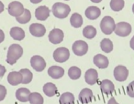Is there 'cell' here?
<instances>
[{"mask_svg":"<svg viewBox=\"0 0 134 104\" xmlns=\"http://www.w3.org/2000/svg\"><path fill=\"white\" fill-rule=\"evenodd\" d=\"M114 32L119 37H127L131 32V26L127 22H119L116 24Z\"/></svg>","mask_w":134,"mask_h":104,"instance_id":"5","label":"cell"},{"mask_svg":"<svg viewBox=\"0 0 134 104\" xmlns=\"http://www.w3.org/2000/svg\"><path fill=\"white\" fill-rule=\"evenodd\" d=\"M73 51L76 56H84L88 51V45L83 40H77L73 44Z\"/></svg>","mask_w":134,"mask_h":104,"instance_id":"7","label":"cell"},{"mask_svg":"<svg viewBox=\"0 0 134 104\" xmlns=\"http://www.w3.org/2000/svg\"><path fill=\"white\" fill-rule=\"evenodd\" d=\"M68 76L72 80H78L81 77V69L77 67H71L68 70Z\"/></svg>","mask_w":134,"mask_h":104,"instance_id":"31","label":"cell"},{"mask_svg":"<svg viewBox=\"0 0 134 104\" xmlns=\"http://www.w3.org/2000/svg\"><path fill=\"white\" fill-rule=\"evenodd\" d=\"M4 39H5V34H4V32H3V30L0 29V43L3 42Z\"/></svg>","mask_w":134,"mask_h":104,"instance_id":"35","label":"cell"},{"mask_svg":"<svg viewBox=\"0 0 134 104\" xmlns=\"http://www.w3.org/2000/svg\"><path fill=\"white\" fill-rule=\"evenodd\" d=\"M94 64L99 69H106L108 66V60L104 55L97 54L94 57Z\"/></svg>","mask_w":134,"mask_h":104,"instance_id":"18","label":"cell"},{"mask_svg":"<svg viewBox=\"0 0 134 104\" xmlns=\"http://www.w3.org/2000/svg\"><path fill=\"white\" fill-rule=\"evenodd\" d=\"M7 96V89L5 86L0 85V101L3 100Z\"/></svg>","mask_w":134,"mask_h":104,"instance_id":"33","label":"cell"},{"mask_svg":"<svg viewBox=\"0 0 134 104\" xmlns=\"http://www.w3.org/2000/svg\"><path fill=\"white\" fill-rule=\"evenodd\" d=\"M49 16H50V9H49L47 6H39L38 8H36L35 17L38 20L43 21L48 18Z\"/></svg>","mask_w":134,"mask_h":104,"instance_id":"15","label":"cell"},{"mask_svg":"<svg viewBox=\"0 0 134 104\" xmlns=\"http://www.w3.org/2000/svg\"><path fill=\"white\" fill-rule=\"evenodd\" d=\"M19 72L22 75V83L23 84H29L32 80L33 74L32 72L28 69H22Z\"/></svg>","mask_w":134,"mask_h":104,"instance_id":"26","label":"cell"},{"mask_svg":"<svg viewBox=\"0 0 134 104\" xmlns=\"http://www.w3.org/2000/svg\"><path fill=\"white\" fill-rule=\"evenodd\" d=\"M90 1H92V2H94V3H100L102 0H90Z\"/></svg>","mask_w":134,"mask_h":104,"instance_id":"40","label":"cell"},{"mask_svg":"<svg viewBox=\"0 0 134 104\" xmlns=\"http://www.w3.org/2000/svg\"><path fill=\"white\" fill-rule=\"evenodd\" d=\"M63 39V32L59 28H54L49 34V40L52 44H59Z\"/></svg>","mask_w":134,"mask_h":104,"instance_id":"10","label":"cell"},{"mask_svg":"<svg viewBox=\"0 0 134 104\" xmlns=\"http://www.w3.org/2000/svg\"><path fill=\"white\" fill-rule=\"evenodd\" d=\"M110 8L113 11H120L124 8V0H111Z\"/></svg>","mask_w":134,"mask_h":104,"instance_id":"30","label":"cell"},{"mask_svg":"<svg viewBox=\"0 0 134 104\" xmlns=\"http://www.w3.org/2000/svg\"><path fill=\"white\" fill-rule=\"evenodd\" d=\"M116 24L111 17H105L100 22V28L106 35H110L115 30Z\"/></svg>","mask_w":134,"mask_h":104,"instance_id":"3","label":"cell"},{"mask_svg":"<svg viewBox=\"0 0 134 104\" xmlns=\"http://www.w3.org/2000/svg\"><path fill=\"white\" fill-rule=\"evenodd\" d=\"M70 57V52L66 48H59L57 49H55L53 53V58L56 62L59 63H63L65 62Z\"/></svg>","mask_w":134,"mask_h":104,"instance_id":"4","label":"cell"},{"mask_svg":"<svg viewBox=\"0 0 134 104\" xmlns=\"http://www.w3.org/2000/svg\"><path fill=\"white\" fill-rule=\"evenodd\" d=\"M97 79H98V73L96 69H90L85 74V80L86 82L89 85H94V84L97 83Z\"/></svg>","mask_w":134,"mask_h":104,"instance_id":"13","label":"cell"},{"mask_svg":"<svg viewBox=\"0 0 134 104\" xmlns=\"http://www.w3.org/2000/svg\"><path fill=\"white\" fill-rule=\"evenodd\" d=\"M100 48L102 49V51L109 53L113 49V43L110 39L108 38H104L103 40H101L100 42Z\"/></svg>","mask_w":134,"mask_h":104,"instance_id":"25","label":"cell"},{"mask_svg":"<svg viewBox=\"0 0 134 104\" xmlns=\"http://www.w3.org/2000/svg\"><path fill=\"white\" fill-rule=\"evenodd\" d=\"M30 91L26 88H20L16 92V98L21 102H27L30 100Z\"/></svg>","mask_w":134,"mask_h":104,"instance_id":"19","label":"cell"},{"mask_svg":"<svg viewBox=\"0 0 134 104\" xmlns=\"http://www.w3.org/2000/svg\"><path fill=\"white\" fill-rule=\"evenodd\" d=\"M86 16L88 19L95 20V19L98 18L100 16V9L97 6H89L86 10Z\"/></svg>","mask_w":134,"mask_h":104,"instance_id":"20","label":"cell"},{"mask_svg":"<svg viewBox=\"0 0 134 104\" xmlns=\"http://www.w3.org/2000/svg\"><path fill=\"white\" fill-rule=\"evenodd\" d=\"M24 9L25 8H23V5L19 1H13V2L9 3L8 6V13L15 17H19L24 12Z\"/></svg>","mask_w":134,"mask_h":104,"instance_id":"6","label":"cell"},{"mask_svg":"<svg viewBox=\"0 0 134 104\" xmlns=\"http://www.w3.org/2000/svg\"><path fill=\"white\" fill-rule=\"evenodd\" d=\"M100 89L103 93L108 95V94H111L115 90V86H114L113 82L111 80H104L100 82Z\"/></svg>","mask_w":134,"mask_h":104,"instance_id":"16","label":"cell"},{"mask_svg":"<svg viewBox=\"0 0 134 104\" xmlns=\"http://www.w3.org/2000/svg\"><path fill=\"white\" fill-rule=\"evenodd\" d=\"M8 81L10 85L16 86L22 83V75L19 71H11L8 74Z\"/></svg>","mask_w":134,"mask_h":104,"instance_id":"12","label":"cell"},{"mask_svg":"<svg viewBox=\"0 0 134 104\" xmlns=\"http://www.w3.org/2000/svg\"><path fill=\"white\" fill-rule=\"evenodd\" d=\"M127 93L130 97L134 98V81H131L127 86Z\"/></svg>","mask_w":134,"mask_h":104,"instance_id":"32","label":"cell"},{"mask_svg":"<svg viewBox=\"0 0 134 104\" xmlns=\"http://www.w3.org/2000/svg\"><path fill=\"white\" fill-rule=\"evenodd\" d=\"M29 101L30 104H43V98L40 93L31 92L30 95Z\"/></svg>","mask_w":134,"mask_h":104,"instance_id":"29","label":"cell"},{"mask_svg":"<svg viewBox=\"0 0 134 104\" xmlns=\"http://www.w3.org/2000/svg\"><path fill=\"white\" fill-rule=\"evenodd\" d=\"M10 36L12 37V38L20 41L25 37V32L21 28L14 27V28H12L11 30H10Z\"/></svg>","mask_w":134,"mask_h":104,"instance_id":"21","label":"cell"},{"mask_svg":"<svg viewBox=\"0 0 134 104\" xmlns=\"http://www.w3.org/2000/svg\"><path fill=\"white\" fill-rule=\"evenodd\" d=\"M4 9H5V6H4V4H3L1 1H0V13L1 12H3L4 11Z\"/></svg>","mask_w":134,"mask_h":104,"instance_id":"38","label":"cell"},{"mask_svg":"<svg viewBox=\"0 0 134 104\" xmlns=\"http://www.w3.org/2000/svg\"><path fill=\"white\" fill-rule=\"evenodd\" d=\"M5 73H6V68L4 66L0 65V78H2Z\"/></svg>","mask_w":134,"mask_h":104,"instance_id":"34","label":"cell"},{"mask_svg":"<svg viewBox=\"0 0 134 104\" xmlns=\"http://www.w3.org/2000/svg\"><path fill=\"white\" fill-rule=\"evenodd\" d=\"M71 8L68 5L63 4V3H55L52 6V14L55 16L57 18L63 19L65 18L67 16L69 15Z\"/></svg>","mask_w":134,"mask_h":104,"instance_id":"2","label":"cell"},{"mask_svg":"<svg viewBox=\"0 0 134 104\" xmlns=\"http://www.w3.org/2000/svg\"><path fill=\"white\" fill-rule=\"evenodd\" d=\"M23 55V48L20 45L12 44L8 48V56H7V62L10 65H14L17 60Z\"/></svg>","mask_w":134,"mask_h":104,"instance_id":"1","label":"cell"},{"mask_svg":"<svg viewBox=\"0 0 134 104\" xmlns=\"http://www.w3.org/2000/svg\"><path fill=\"white\" fill-rule=\"evenodd\" d=\"M30 64L31 67L35 69L36 71H42L44 70L45 67H46V62L43 58H41V56H33L30 58Z\"/></svg>","mask_w":134,"mask_h":104,"instance_id":"9","label":"cell"},{"mask_svg":"<svg viewBox=\"0 0 134 104\" xmlns=\"http://www.w3.org/2000/svg\"><path fill=\"white\" fill-rule=\"evenodd\" d=\"M93 99V92H92L91 89H82L80 93H79L78 96V100L81 103L83 104H87Z\"/></svg>","mask_w":134,"mask_h":104,"instance_id":"14","label":"cell"},{"mask_svg":"<svg viewBox=\"0 0 134 104\" xmlns=\"http://www.w3.org/2000/svg\"><path fill=\"white\" fill-rule=\"evenodd\" d=\"M129 76V70L126 67L122 65H119L114 69V77L118 81H125Z\"/></svg>","mask_w":134,"mask_h":104,"instance_id":"8","label":"cell"},{"mask_svg":"<svg viewBox=\"0 0 134 104\" xmlns=\"http://www.w3.org/2000/svg\"><path fill=\"white\" fill-rule=\"evenodd\" d=\"M70 23L74 28H80L83 25V17L80 14L78 13H74L73 16L70 18Z\"/></svg>","mask_w":134,"mask_h":104,"instance_id":"24","label":"cell"},{"mask_svg":"<svg viewBox=\"0 0 134 104\" xmlns=\"http://www.w3.org/2000/svg\"><path fill=\"white\" fill-rule=\"evenodd\" d=\"M30 32L32 36H34V37H41L45 35V33H46V29H45V27L43 26V25L34 23V24L30 25Z\"/></svg>","mask_w":134,"mask_h":104,"instance_id":"11","label":"cell"},{"mask_svg":"<svg viewBox=\"0 0 134 104\" xmlns=\"http://www.w3.org/2000/svg\"><path fill=\"white\" fill-rule=\"evenodd\" d=\"M42 0H30V2L33 3V4H38V3L41 2Z\"/></svg>","mask_w":134,"mask_h":104,"instance_id":"39","label":"cell"},{"mask_svg":"<svg viewBox=\"0 0 134 104\" xmlns=\"http://www.w3.org/2000/svg\"><path fill=\"white\" fill-rule=\"evenodd\" d=\"M60 104H75V96L73 93H63L60 97Z\"/></svg>","mask_w":134,"mask_h":104,"instance_id":"23","label":"cell"},{"mask_svg":"<svg viewBox=\"0 0 134 104\" xmlns=\"http://www.w3.org/2000/svg\"><path fill=\"white\" fill-rule=\"evenodd\" d=\"M83 35H84V37H86V38L92 39L97 35V29H96L93 26H87L83 30Z\"/></svg>","mask_w":134,"mask_h":104,"instance_id":"27","label":"cell"},{"mask_svg":"<svg viewBox=\"0 0 134 104\" xmlns=\"http://www.w3.org/2000/svg\"><path fill=\"white\" fill-rule=\"evenodd\" d=\"M43 91H44L45 95L48 97H52L55 96L58 92L57 87L54 85L53 83H46L44 86H43Z\"/></svg>","mask_w":134,"mask_h":104,"instance_id":"22","label":"cell"},{"mask_svg":"<svg viewBox=\"0 0 134 104\" xmlns=\"http://www.w3.org/2000/svg\"><path fill=\"white\" fill-rule=\"evenodd\" d=\"M48 74L50 77H52V79H60L63 76L64 74V69L62 67L59 66H52L50 69H48Z\"/></svg>","mask_w":134,"mask_h":104,"instance_id":"17","label":"cell"},{"mask_svg":"<svg viewBox=\"0 0 134 104\" xmlns=\"http://www.w3.org/2000/svg\"><path fill=\"white\" fill-rule=\"evenodd\" d=\"M108 104H119L117 101H116V100H115V98H111L109 100V101H108Z\"/></svg>","mask_w":134,"mask_h":104,"instance_id":"36","label":"cell"},{"mask_svg":"<svg viewBox=\"0 0 134 104\" xmlns=\"http://www.w3.org/2000/svg\"><path fill=\"white\" fill-rule=\"evenodd\" d=\"M16 18H17V21L19 24H26V23H28L31 19V14H30V10L24 9V12L19 17H16Z\"/></svg>","mask_w":134,"mask_h":104,"instance_id":"28","label":"cell"},{"mask_svg":"<svg viewBox=\"0 0 134 104\" xmlns=\"http://www.w3.org/2000/svg\"><path fill=\"white\" fill-rule=\"evenodd\" d=\"M132 11H133V13H134V4H133V6H132Z\"/></svg>","mask_w":134,"mask_h":104,"instance_id":"41","label":"cell"},{"mask_svg":"<svg viewBox=\"0 0 134 104\" xmlns=\"http://www.w3.org/2000/svg\"><path fill=\"white\" fill-rule=\"evenodd\" d=\"M130 48H131L132 49L134 50V37H132L131 39H130Z\"/></svg>","mask_w":134,"mask_h":104,"instance_id":"37","label":"cell"}]
</instances>
